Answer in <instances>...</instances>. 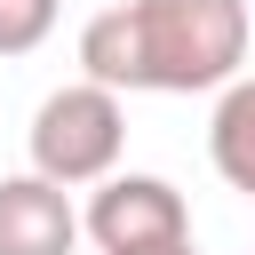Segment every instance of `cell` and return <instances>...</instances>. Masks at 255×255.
Wrapping results in <instances>:
<instances>
[{
	"instance_id": "6da1fadb",
	"label": "cell",
	"mask_w": 255,
	"mask_h": 255,
	"mask_svg": "<svg viewBox=\"0 0 255 255\" xmlns=\"http://www.w3.org/2000/svg\"><path fill=\"white\" fill-rule=\"evenodd\" d=\"M247 0H112L80 24V80L112 96H215L247 72Z\"/></svg>"
},
{
	"instance_id": "7a4b0ae2",
	"label": "cell",
	"mask_w": 255,
	"mask_h": 255,
	"mask_svg": "<svg viewBox=\"0 0 255 255\" xmlns=\"http://www.w3.org/2000/svg\"><path fill=\"white\" fill-rule=\"evenodd\" d=\"M24 151H32V175H48L56 191H96L104 175H120L128 104L96 80H72V88L40 96V112L24 128Z\"/></svg>"
},
{
	"instance_id": "3957f363",
	"label": "cell",
	"mask_w": 255,
	"mask_h": 255,
	"mask_svg": "<svg viewBox=\"0 0 255 255\" xmlns=\"http://www.w3.org/2000/svg\"><path fill=\"white\" fill-rule=\"evenodd\" d=\"M80 239L96 255H151V247H175L191 239V207L167 175H104L80 207Z\"/></svg>"
},
{
	"instance_id": "277c9868",
	"label": "cell",
	"mask_w": 255,
	"mask_h": 255,
	"mask_svg": "<svg viewBox=\"0 0 255 255\" xmlns=\"http://www.w3.org/2000/svg\"><path fill=\"white\" fill-rule=\"evenodd\" d=\"M80 247V207L48 175H0V255H72Z\"/></svg>"
},
{
	"instance_id": "5b68a950",
	"label": "cell",
	"mask_w": 255,
	"mask_h": 255,
	"mask_svg": "<svg viewBox=\"0 0 255 255\" xmlns=\"http://www.w3.org/2000/svg\"><path fill=\"white\" fill-rule=\"evenodd\" d=\"M207 159L215 175L255 199V72H239L231 88H215V112H207Z\"/></svg>"
},
{
	"instance_id": "8992f818",
	"label": "cell",
	"mask_w": 255,
	"mask_h": 255,
	"mask_svg": "<svg viewBox=\"0 0 255 255\" xmlns=\"http://www.w3.org/2000/svg\"><path fill=\"white\" fill-rule=\"evenodd\" d=\"M56 8L64 0H0V56H32L56 32Z\"/></svg>"
},
{
	"instance_id": "52a82bcc",
	"label": "cell",
	"mask_w": 255,
	"mask_h": 255,
	"mask_svg": "<svg viewBox=\"0 0 255 255\" xmlns=\"http://www.w3.org/2000/svg\"><path fill=\"white\" fill-rule=\"evenodd\" d=\"M151 255H199V239H175V247H151Z\"/></svg>"
}]
</instances>
